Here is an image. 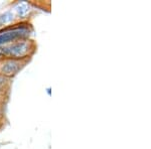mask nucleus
Here are the masks:
<instances>
[{"mask_svg": "<svg viewBox=\"0 0 151 149\" xmlns=\"http://www.w3.org/2000/svg\"><path fill=\"white\" fill-rule=\"evenodd\" d=\"M5 60V55H4V52H3V48L0 46V60Z\"/></svg>", "mask_w": 151, "mask_h": 149, "instance_id": "nucleus-7", "label": "nucleus"}, {"mask_svg": "<svg viewBox=\"0 0 151 149\" xmlns=\"http://www.w3.org/2000/svg\"><path fill=\"white\" fill-rule=\"evenodd\" d=\"M3 52L5 58H12V60H26L33 52L32 41L23 38V40H16L9 45H3Z\"/></svg>", "mask_w": 151, "mask_h": 149, "instance_id": "nucleus-1", "label": "nucleus"}, {"mask_svg": "<svg viewBox=\"0 0 151 149\" xmlns=\"http://www.w3.org/2000/svg\"><path fill=\"white\" fill-rule=\"evenodd\" d=\"M14 19V13L12 11H6L0 15V26L10 23Z\"/></svg>", "mask_w": 151, "mask_h": 149, "instance_id": "nucleus-4", "label": "nucleus"}, {"mask_svg": "<svg viewBox=\"0 0 151 149\" xmlns=\"http://www.w3.org/2000/svg\"><path fill=\"white\" fill-rule=\"evenodd\" d=\"M15 10L17 12L18 16L22 17V16H25L28 12V5L25 3V2H21V3H18L17 5L15 6Z\"/></svg>", "mask_w": 151, "mask_h": 149, "instance_id": "nucleus-5", "label": "nucleus"}, {"mask_svg": "<svg viewBox=\"0 0 151 149\" xmlns=\"http://www.w3.org/2000/svg\"><path fill=\"white\" fill-rule=\"evenodd\" d=\"M24 60H12V58H5L0 60V76L9 78L15 76L23 68Z\"/></svg>", "mask_w": 151, "mask_h": 149, "instance_id": "nucleus-3", "label": "nucleus"}, {"mask_svg": "<svg viewBox=\"0 0 151 149\" xmlns=\"http://www.w3.org/2000/svg\"><path fill=\"white\" fill-rule=\"evenodd\" d=\"M8 82V79L3 76H0V91H2V89L5 86V84Z\"/></svg>", "mask_w": 151, "mask_h": 149, "instance_id": "nucleus-6", "label": "nucleus"}, {"mask_svg": "<svg viewBox=\"0 0 151 149\" xmlns=\"http://www.w3.org/2000/svg\"><path fill=\"white\" fill-rule=\"evenodd\" d=\"M30 29L29 26H14L7 27L0 30V46L9 45L16 40L27 38L29 36Z\"/></svg>", "mask_w": 151, "mask_h": 149, "instance_id": "nucleus-2", "label": "nucleus"}]
</instances>
